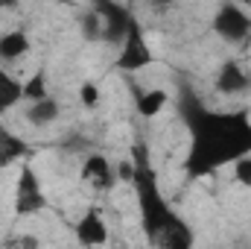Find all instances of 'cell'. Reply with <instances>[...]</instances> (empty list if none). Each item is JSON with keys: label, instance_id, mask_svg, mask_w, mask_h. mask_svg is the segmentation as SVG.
<instances>
[{"label": "cell", "instance_id": "3", "mask_svg": "<svg viewBox=\"0 0 251 249\" xmlns=\"http://www.w3.org/2000/svg\"><path fill=\"white\" fill-rule=\"evenodd\" d=\"M237 179H240L246 187L251 185V158H246V161H237Z\"/></svg>", "mask_w": 251, "mask_h": 249}, {"label": "cell", "instance_id": "1", "mask_svg": "<svg viewBox=\"0 0 251 249\" xmlns=\"http://www.w3.org/2000/svg\"><path fill=\"white\" fill-rule=\"evenodd\" d=\"M59 115H62V106L56 103V97H47V100H38V103H32L29 109H26V121L32 126H50L59 121Z\"/></svg>", "mask_w": 251, "mask_h": 249}, {"label": "cell", "instance_id": "2", "mask_svg": "<svg viewBox=\"0 0 251 249\" xmlns=\"http://www.w3.org/2000/svg\"><path fill=\"white\" fill-rule=\"evenodd\" d=\"M79 238L85 241V244H105V223H102V214H97V211H91L82 223H79Z\"/></svg>", "mask_w": 251, "mask_h": 249}]
</instances>
